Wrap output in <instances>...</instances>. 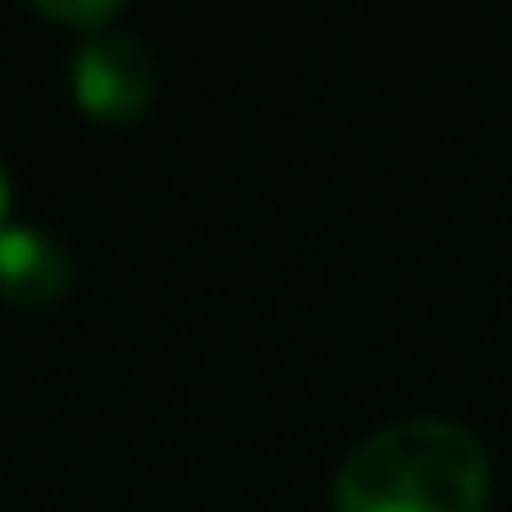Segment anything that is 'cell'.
<instances>
[{
    "label": "cell",
    "instance_id": "1",
    "mask_svg": "<svg viewBox=\"0 0 512 512\" xmlns=\"http://www.w3.org/2000/svg\"><path fill=\"white\" fill-rule=\"evenodd\" d=\"M490 457L457 419H397L342 457L331 512H485Z\"/></svg>",
    "mask_w": 512,
    "mask_h": 512
},
{
    "label": "cell",
    "instance_id": "2",
    "mask_svg": "<svg viewBox=\"0 0 512 512\" xmlns=\"http://www.w3.org/2000/svg\"><path fill=\"white\" fill-rule=\"evenodd\" d=\"M72 100L100 122H133L155 100V56L127 28H94L72 50Z\"/></svg>",
    "mask_w": 512,
    "mask_h": 512
},
{
    "label": "cell",
    "instance_id": "3",
    "mask_svg": "<svg viewBox=\"0 0 512 512\" xmlns=\"http://www.w3.org/2000/svg\"><path fill=\"white\" fill-rule=\"evenodd\" d=\"M72 287V259L45 226H0V298L17 309H50Z\"/></svg>",
    "mask_w": 512,
    "mask_h": 512
},
{
    "label": "cell",
    "instance_id": "4",
    "mask_svg": "<svg viewBox=\"0 0 512 512\" xmlns=\"http://www.w3.org/2000/svg\"><path fill=\"white\" fill-rule=\"evenodd\" d=\"M34 12L61 17V23H83V28L94 34V28H111V23H116L122 0H34Z\"/></svg>",
    "mask_w": 512,
    "mask_h": 512
},
{
    "label": "cell",
    "instance_id": "5",
    "mask_svg": "<svg viewBox=\"0 0 512 512\" xmlns=\"http://www.w3.org/2000/svg\"><path fill=\"white\" fill-rule=\"evenodd\" d=\"M12 221V182H6V171H0V226Z\"/></svg>",
    "mask_w": 512,
    "mask_h": 512
}]
</instances>
